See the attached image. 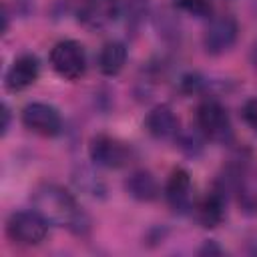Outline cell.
I'll list each match as a JSON object with an SVG mask.
<instances>
[{
	"mask_svg": "<svg viewBox=\"0 0 257 257\" xmlns=\"http://www.w3.org/2000/svg\"><path fill=\"white\" fill-rule=\"evenodd\" d=\"M6 235L18 245H40L48 235V221L34 211H16L6 221Z\"/></svg>",
	"mask_w": 257,
	"mask_h": 257,
	"instance_id": "cell-2",
	"label": "cell"
},
{
	"mask_svg": "<svg viewBox=\"0 0 257 257\" xmlns=\"http://www.w3.org/2000/svg\"><path fill=\"white\" fill-rule=\"evenodd\" d=\"M50 66L64 80H78L86 70L84 46L76 40H60L50 50Z\"/></svg>",
	"mask_w": 257,
	"mask_h": 257,
	"instance_id": "cell-3",
	"label": "cell"
},
{
	"mask_svg": "<svg viewBox=\"0 0 257 257\" xmlns=\"http://www.w3.org/2000/svg\"><path fill=\"white\" fill-rule=\"evenodd\" d=\"M126 193L137 201H155L159 197V183L149 171H135L124 181Z\"/></svg>",
	"mask_w": 257,
	"mask_h": 257,
	"instance_id": "cell-12",
	"label": "cell"
},
{
	"mask_svg": "<svg viewBox=\"0 0 257 257\" xmlns=\"http://www.w3.org/2000/svg\"><path fill=\"white\" fill-rule=\"evenodd\" d=\"M126 62V46L118 40H108L98 52V70L106 76H114Z\"/></svg>",
	"mask_w": 257,
	"mask_h": 257,
	"instance_id": "cell-13",
	"label": "cell"
},
{
	"mask_svg": "<svg viewBox=\"0 0 257 257\" xmlns=\"http://www.w3.org/2000/svg\"><path fill=\"white\" fill-rule=\"evenodd\" d=\"M177 4L195 16H207L211 12V2L209 0H177Z\"/></svg>",
	"mask_w": 257,
	"mask_h": 257,
	"instance_id": "cell-15",
	"label": "cell"
},
{
	"mask_svg": "<svg viewBox=\"0 0 257 257\" xmlns=\"http://www.w3.org/2000/svg\"><path fill=\"white\" fill-rule=\"evenodd\" d=\"M251 62H253V66H257V42H255V46L251 48Z\"/></svg>",
	"mask_w": 257,
	"mask_h": 257,
	"instance_id": "cell-18",
	"label": "cell"
},
{
	"mask_svg": "<svg viewBox=\"0 0 257 257\" xmlns=\"http://www.w3.org/2000/svg\"><path fill=\"white\" fill-rule=\"evenodd\" d=\"M32 205L50 225L66 227L74 233H82L88 227V217L74 195L56 183L38 185L32 193Z\"/></svg>",
	"mask_w": 257,
	"mask_h": 257,
	"instance_id": "cell-1",
	"label": "cell"
},
{
	"mask_svg": "<svg viewBox=\"0 0 257 257\" xmlns=\"http://www.w3.org/2000/svg\"><path fill=\"white\" fill-rule=\"evenodd\" d=\"M2 116H4V122H2V133L8 131V124H10V108L6 104H2Z\"/></svg>",
	"mask_w": 257,
	"mask_h": 257,
	"instance_id": "cell-17",
	"label": "cell"
},
{
	"mask_svg": "<svg viewBox=\"0 0 257 257\" xmlns=\"http://www.w3.org/2000/svg\"><path fill=\"white\" fill-rule=\"evenodd\" d=\"M237 34H239V26L233 16H217L211 20V24L203 34V48L213 56L223 54L235 44Z\"/></svg>",
	"mask_w": 257,
	"mask_h": 257,
	"instance_id": "cell-8",
	"label": "cell"
},
{
	"mask_svg": "<svg viewBox=\"0 0 257 257\" xmlns=\"http://www.w3.org/2000/svg\"><path fill=\"white\" fill-rule=\"evenodd\" d=\"M225 217V203L219 193H209L199 205H197V219L203 227L213 229L217 227Z\"/></svg>",
	"mask_w": 257,
	"mask_h": 257,
	"instance_id": "cell-14",
	"label": "cell"
},
{
	"mask_svg": "<svg viewBox=\"0 0 257 257\" xmlns=\"http://www.w3.org/2000/svg\"><path fill=\"white\" fill-rule=\"evenodd\" d=\"M120 14L118 0H80L78 22L88 30H104Z\"/></svg>",
	"mask_w": 257,
	"mask_h": 257,
	"instance_id": "cell-7",
	"label": "cell"
},
{
	"mask_svg": "<svg viewBox=\"0 0 257 257\" xmlns=\"http://www.w3.org/2000/svg\"><path fill=\"white\" fill-rule=\"evenodd\" d=\"M88 155H90V161L98 167L120 169V167L128 165V161L133 157V149H131V145H126L124 141H120L116 137L96 135L90 139Z\"/></svg>",
	"mask_w": 257,
	"mask_h": 257,
	"instance_id": "cell-5",
	"label": "cell"
},
{
	"mask_svg": "<svg viewBox=\"0 0 257 257\" xmlns=\"http://www.w3.org/2000/svg\"><path fill=\"white\" fill-rule=\"evenodd\" d=\"M38 74H40L38 58L34 54H20L8 68L4 84L10 92H20V90L32 86L38 80Z\"/></svg>",
	"mask_w": 257,
	"mask_h": 257,
	"instance_id": "cell-9",
	"label": "cell"
},
{
	"mask_svg": "<svg viewBox=\"0 0 257 257\" xmlns=\"http://www.w3.org/2000/svg\"><path fill=\"white\" fill-rule=\"evenodd\" d=\"M195 120H197L199 131L213 143H227L233 137L227 108L219 100H213V98L203 100L197 106Z\"/></svg>",
	"mask_w": 257,
	"mask_h": 257,
	"instance_id": "cell-4",
	"label": "cell"
},
{
	"mask_svg": "<svg viewBox=\"0 0 257 257\" xmlns=\"http://www.w3.org/2000/svg\"><path fill=\"white\" fill-rule=\"evenodd\" d=\"M165 197L177 213H187L193 207V183L185 169H175L165 185Z\"/></svg>",
	"mask_w": 257,
	"mask_h": 257,
	"instance_id": "cell-10",
	"label": "cell"
},
{
	"mask_svg": "<svg viewBox=\"0 0 257 257\" xmlns=\"http://www.w3.org/2000/svg\"><path fill=\"white\" fill-rule=\"evenodd\" d=\"M20 118L28 131L42 135V137H54L62 128L60 112L52 104H46V102H28L22 108Z\"/></svg>",
	"mask_w": 257,
	"mask_h": 257,
	"instance_id": "cell-6",
	"label": "cell"
},
{
	"mask_svg": "<svg viewBox=\"0 0 257 257\" xmlns=\"http://www.w3.org/2000/svg\"><path fill=\"white\" fill-rule=\"evenodd\" d=\"M145 128L155 139H171L179 133V118L167 104H157L145 118Z\"/></svg>",
	"mask_w": 257,
	"mask_h": 257,
	"instance_id": "cell-11",
	"label": "cell"
},
{
	"mask_svg": "<svg viewBox=\"0 0 257 257\" xmlns=\"http://www.w3.org/2000/svg\"><path fill=\"white\" fill-rule=\"evenodd\" d=\"M243 118H245V122L257 133V96L249 98V100L243 104Z\"/></svg>",
	"mask_w": 257,
	"mask_h": 257,
	"instance_id": "cell-16",
	"label": "cell"
}]
</instances>
